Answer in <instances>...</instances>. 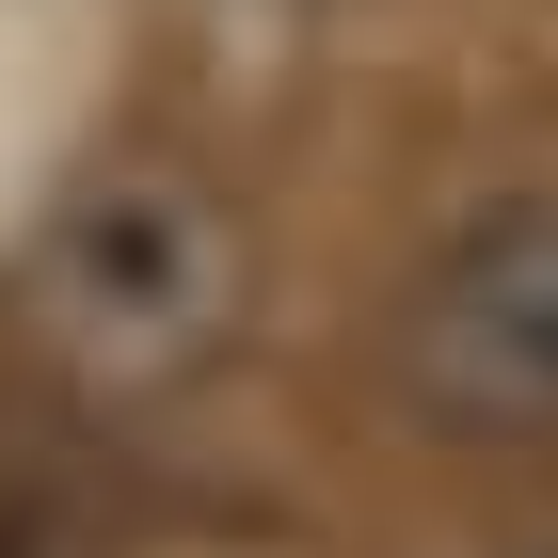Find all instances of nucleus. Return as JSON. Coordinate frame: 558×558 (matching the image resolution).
Returning a JSON list of instances; mask_svg holds the SVG:
<instances>
[{"instance_id": "f257e3e1", "label": "nucleus", "mask_w": 558, "mask_h": 558, "mask_svg": "<svg viewBox=\"0 0 558 558\" xmlns=\"http://www.w3.org/2000/svg\"><path fill=\"white\" fill-rule=\"evenodd\" d=\"M240 288H256L240 208H223L208 175H175V160H96L81 192L48 208L33 271H16L48 367H64V384H96V399H160V384H192V367L240 336Z\"/></svg>"}, {"instance_id": "f03ea898", "label": "nucleus", "mask_w": 558, "mask_h": 558, "mask_svg": "<svg viewBox=\"0 0 558 558\" xmlns=\"http://www.w3.org/2000/svg\"><path fill=\"white\" fill-rule=\"evenodd\" d=\"M384 399L478 463L558 447V192H511L463 240H430V271L384 319Z\"/></svg>"}]
</instances>
